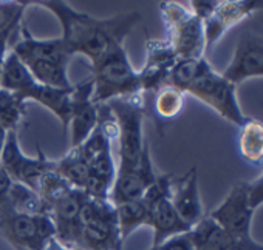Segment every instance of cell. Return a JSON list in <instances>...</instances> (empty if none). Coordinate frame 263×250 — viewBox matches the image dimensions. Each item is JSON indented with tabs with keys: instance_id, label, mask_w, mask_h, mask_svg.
<instances>
[{
	"instance_id": "cell-1",
	"label": "cell",
	"mask_w": 263,
	"mask_h": 250,
	"mask_svg": "<svg viewBox=\"0 0 263 250\" xmlns=\"http://www.w3.org/2000/svg\"><path fill=\"white\" fill-rule=\"evenodd\" d=\"M25 4L48 10L61 25L62 34L59 37L70 54H82L91 65L101 62L113 50L124 47L125 37L141 20V14L135 11L105 19L93 17L62 0H33Z\"/></svg>"
},
{
	"instance_id": "cell-2",
	"label": "cell",
	"mask_w": 263,
	"mask_h": 250,
	"mask_svg": "<svg viewBox=\"0 0 263 250\" xmlns=\"http://www.w3.org/2000/svg\"><path fill=\"white\" fill-rule=\"evenodd\" d=\"M11 51L28 68L36 82L62 90L73 87L67 71L71 54L61 37L37 39L25 25H21Z\"/></svg>"
},
{
	"instance_id": "cell-3",
	"label": "cell",
	"mask_w": 263,
	"mask_h": 250,
	"mask_svg": "<svg viewBox=\"0 0 263 250\" xmlns=\"http://www.w3.org/2000/svg\"><path fill=\"white\" fill-rule=\"evenodd\" d=\"M0 87L14 93L24 102L34 100L51 111L62 123V127H68L70 120V90L53 88L36 82L28 68L21 62V59L11 51L4 65L2 76H0Z\"/></svg>"
},
{
	"instance_id": "cell-4",
	"label": "cell",
	"mask_w": 263,
	"mask_h": 250,
	"mask_svg": "<svg viewBox=\"0 0 263 250\" xmlns=\"http://www.w3.org/2000/svg\"><path fill=\"white\" fill-rule=\"evenodd\" d=\"M93 102L104 105L113 99L144 96L140 73L132 65L124 47L113 50L96 65H91Z\"/></svg>"
},
{
	"instance_id": "cell-5",
	"label": "cell",
	"mask_w": 263,
	"mask_h": 250,
	"mask_svg": "<svg viewBox=\"0 0 263 250\" xmlns=\"http://www.w3.org/2000/svg\"><path fill=\"white\" fill-rule=\"evenodd\" d=\"M118 125V156L116 169L135 167L147 145L144 139V96L119 97L105 103Z\"/></svg>"
},
{
	"instance_id": "cell-6",
	"label": "cell",
	"mask_w": 263,
	"mask_h": 250,
	"mask_svg": "<svg viewBox=\"0 0 263 250\" xmlns=\"http://www.w3.org/2000/svg\"><path fill=\"white\" fill-rule=\"evenodd\" d=\"M161 16L166 27V42L171 45L178 59L204 57L206 37L204 27L189 5L180 2H161Z\"/></svg>"
},
{
	"instance_id": "cell-7",
	"label": "cell",
	"mask_w": 263,
	"mask_h": 250,
	"mask_svg": "<svg viewBox=\"0 0 263 250\" xmlns=\"http://www.w3.org/2000/svg\"><path fill=\"white\" fill-rule=\"evenodd\" d=\"M184 94H191L201 100L237 129L248 117L238 103L237 85L229 82L223 74L217 73L211 64L192 80V84L184 90Z\"/></svg>"
},
{
	"instance_id": "cell-8",
	"label": "cell",
	"mask_w": 263,
	"mask_h": 250,
	"mask_svg": "<svg viewBox=\"0 0 263 250\" xmlns=\"http://www.w3.org/2000/svg\"><path fill=\"white\" fill-rule=\"evenodd\" d=\"M81 247L85 250H122V238L111 201L84 198L81 207Z\"/></svg>"
},
{
	"instance_id": "cell-9",
	"label": "cell",
	"mask_w": 263,
	"mask_h": 250,
	"mask_svg": "<svg viewBox=\"0 0 263 250\" xmlns=\"http://www.w3.org/2000/svg\"><path fill=\"white\" fill-rule=\"evenodd\" d=\"M171 175H158L143 198L149 209V227L154 230L152 245H158L175 235L191 232V227L180 218L171 201Z\"/></svg>"
},
{
	"instance_id": "cell-10",
	"label": "cell",
	"mask_w": 263,
	"mask_h": 250,
	"mask_svg": "<svg viewBox=\"0 0 263 250\" xmlns=\"http://www.w3.org/2000/svg\"><path fill=\"white\" fill-rule=\"evenodd\" d=\"M0 233L13 245L27 250H42L47 241L56 236L50 215H27L0 210Z\"/></svg>"
},
{
	"instance_id": "cell-11",
	"label": "cell",
	"mask_w": 263,
	"mask_h": 250,
	"mask_svg": "<svg viewBox=\"0 0 263 250\" xmlns=\"http://www.w3.org/2000/svg\"><path fill=\"white\" fill-rule=\"evenodd\" d=\"M0 165L8 173L13 182L24 184L37 192L41 178L53 169L54 161L39 150L36 156H28L22 152L17 132H8L4 150L0 153Z\"/></svg>"
},
{
	"instance_id": "cell-12",
	"label": "cell",
	"mask_w": 263,
	"mask_h": 250,
	"mask_svg": "<svg viewBox=\"0 0 263 250\" xmlns=\"http://www.w3.org/2000/svg\"><path fill=\"white\" fill-rule=\"evenodd\" d=\"M255 210L249 201L248 182L235 184L226 198L208 216L237 239H252V218Z\"/></svg>"
},
{
	"instance_id": "cell-13",
	"label": "cell",
	"mask_w": 263,
	"mask_h": 250,
	"mask_svg": "<svg viewBox=\"0 0 263 250\" xmlns=\"http://www.w3.org/2000/svg\"><path fill=\"white\" fill-rule=\"evenodd\" d=\"M99 123V105L93 102V80L85 79L73 85L70 93V141L71 149L82 145Z\"/></svg>"
},
{
	"instance_id": "cell-14",
	"label": "cell",
	"mask_w": 263,
	"mask_h": 250,
	"mask_svg": "<svg viewBox=\"0 0 263 250\" xmlns=\"http://www.w3.org/2000/svg\"><path fill=\"white\" fill-rule=\"evenodd\" d=\"M158 175L154 170L149 144L146 145L140 162L130 169H116L115 182L111 187L110 201L113 205L143 199L147 189L157 181Z\"/></svg>"
},
{
	"instance_id": "cell-15",
	"label": "cell",
	"mask_w": 263,
	"mask_h": 250,
	"mask_svg": "<svg viewBox=\"0 0 263 250\" xmlns=\"http://www.w3.org/2000/svg\"><path fill=\"white\" fill-rule=\"evenodd\" d=\"M263 8V0H224L218 2L203 20L206 50L212 48L231 28Z\"/></svg>"
},
{
	"instance_id": "cell-16",
	"label": "cell",
	"mask_w": 263,
	"mask_h": 250,
	"mask_svg": "<svg viewBox=\"0 0 263 250\" xmlns=\"http://www.w3.org/2000/svg\"><path fill=\"white\" fill-rule=\"evenodd\" d=\"M84 198L82 190L70 189L48 205V215L54 222L56 236L62 242L74 247H81V207Z\"/></svg>"
},
{
	"instance_id": "cell-17",
	"label": "cell",
	"mask_w": 263,
	"mask_h": 250,
	"mask_svg": "<svg viewBox=\"0 0 263 250\" xmlns=\"http://www.w3.org/2000/svg\"><path fill=\"white\" fill-rule=\"evenodd\" d=\"M229 82L238 85L248 79L263 77V37L246 34L234 51V56L221 73Z\"/></svg>"
},
{
	"instance_id": "cell-18",
	"label": "cell",
	"mask_w": 263,
	"mask_h": 250,
	"mask_svg": "<svg viewBox=\"0 0 263 250\" xmlns=\"http://www.w3.org/2000/svg\"><path fill=\"white\" fill-rule=\"evenodd\" d=\"M178 57L166 40H147L146 62L140 73L143 93H157L169 84V76Z\"/></svg>"
},
{
	"instance_id": "cell-19",
	"label": "cell",
	"mask_w": 263,
	"mask_h": 250,
	"mask_svg": "<svg viewBox=\"0 0 263 250\" xmlns=\"http://www.w3.org/2000/svg\"><path fill=\"white\" fill-rule=\"evenodd\" d=\"M195 250H263V244L252 239H237L224 232L208 215L189 232Z\"/></svg>"
},
{
	"instance_id": "cell-20",
	"label": "cell",
	"mask_w": 263,
	"mask_h": 250,
	"mask_svg": "<svg viewBox=\"0 0 263 250\" xmlns=\"http://www.w3.org/2000/svg\"><path fill=\"white\" fill-rule=\"evenodd\" d=\"M171 201L180 215V218L192 228L206 215L201 204L198 173L197 169L189 170L181 178H172L171 185Z\"/></svg>"
},
{
	"instance_id": "cell-21",
	"label": "cell",
	"mask_w": 263,
	"mask_h": 250,
	"mask_svg": "<svg viewBox=\"0 0 263 250\" xmlns=\"http://www.w3.org/2000/svg\"><path fill=\"white\" fill-rule=\"evenodd\" d=\"M237 147L241 159L248 164H260L263 161V122L246 117L238 127Z\"/></svg>"
},
{
	"instance_id": "cell-22",
	"label": "cell",
	"mask_w": 263,
	"mask_h": 250,
	"mask_svg": "<svg viewBox=\"0 0 263 250\" xmlns=\"http://www.w3.org/2000/svg\"><path fill=\"white\" fill-rule=\"evenodd\" d=\"M0 210H11L16 213H27V215H39L47 213V205L41 195L19 182H13L5 202L0 205Z\"/></svg>"
},
{
	"instance_id": "cell-23",
	"label": "cell",
	"mask_w": 263,
	"mask_h": 250,
	"mask_svg": "<svg viewBox=\"0 0 263 250\" xmlns=\"http://www.w3.org/2000/svg\"><path fill=\"white\" fill-rule=\"evenodd\" d=\"M53 169L65 182L78 190H84L90 176L88 164L79 149H70L64 158L54 161Z\"/></svg>"
},
{
	"instance_id": "cell-24",
	"label": "cell",
	"mask_w": 263,
	"mask_h": 250,
	"mask_svg": "<svg viewBox=\"0 0 263 250\" xmlns=\"http://www.w3.org/2000/svg\"><path fill=\"white\" fill-rule=\"evenodd\" d=\"M115 210L122 241H125L140 227H149V209L144 199L118 204L115 205Z\"/></svg>"
},
{
	"instance_id": "cell-25",
	"label": "cell",
	"mask_w": 263,
	"mask_h": 250,
	"mask_svg": "<svg viewBox=\"0 0 263 250\" xmlns=\"http://www.w3.org/2000/svg\"><path fill=\"white\" fill-rule=\"evenodd\" d=\"M184 97L186 94L172 85L160 88L157 93H154V117L160 123L175 119L184 107Z\"/></svg>"
},
{
	"instance_id": "cell-26",
	"label": "cell",
	"mask_w": 263,
	"mask_h": 250,
	"mask_svg": "<svg viewBox=\"0 0 263 250\" xmlns=\"http://www.w3.org/2000/svg\"><path fill=\"white\" fill-rule=\"evenodd\" d=\"M27 102L14 93L0 87V127L7 132H17L22 119L27 114Z\"/></svg>"
},
{
	"instance_id": "cell-27",
	"label": "cell",
	"mask_w": 263,
	"mask_h": 250,
	"mask_svg": "<svg viewBox=\"0 0 263 250\" xmlns=\"http://www.w3.org/2000/svg\"><path fill=\"white\" fill-rule=\"evenodd\" d=\"M25 10V2H11V0L0 2V33L11 28H19L22 25Z\"/></svg>"
},
{
	"instance_id": "cell-28",
	"label": "cell",
	"mask_w": 263,
	"mask_h": 250,
	"mask_svg": "<svg viewBox=\"0 0 263 250\" xmlns=\"http://www.w3.org/2000/svg\"><path fill=\"white\" fill-rule=\"evenodd\" d=\"M149 250H195L191 235L187 233H181V235H175L166 241H163L158 245H152Z\"/></svg>"
},
{
	"instance_id": "cell-29",
	"label": "cell",
	"mask_w": 263,
	"mask_h": 250,
	"mask_svg": "<svg viewBox=\"0 0 263 250\" xmlns=\"http://www.w3.org/2000/svg\"><path fill=\"white\" fill-rule=\"evenodd\" d=\"M248 192H249V201L254 210L263 205V173L255 178L254 181L248 182Z\"/></svg>"
},
{
	"instance_id": "cell-30",
	"label": "cell",
	"mask_w": 263,
	"mask_h": 250,
	"mask_svg": "<svg viewBox=\"0 0 263 250\" xmlns=\"http://www.w3.org/2000/svg\"><path fill=\"white\" fill-rule=\"evenodd\" d=\"M19 28H11V30H7V31L0 33V67L4 65L7 56L10 54V42H11L13 36L17 34Z\"/></svg>"
},
{
	"instance_id": "cell-31",
	"label": "cell",
	"mask_w": 263,
	"mask_h": 250,
	"mask_svg": "<svg viewBox=\"0 0 263 250\" xmlns=\"http://www.w3.org/2000/svg\"><path fill=\"white\" fill-rule=\"evenodd\" d=\"M11 185H13L11 178H10V176H8V173L4 170V167L0 165V205H2V204L5 202L7 195H8V192H10Z\"/></svg>"
},
{
	"instance_id": "cell-32",
	"label": "cell",
	"mask_w": 263,
	"mask_h": 250,
	"mask_svg": "<svg viewBox=\"0 0 263 250\" xmlns=\"http://www.w3.org/2000/svg\"><path fill=\"white\" fill-rule=\"evenodd\" d=\"M42 250H76V247L62 242L58 236H53V238H50V239L47 241V244L44 245Z\"/></svg>"
},
{
	"instance_id": "cell-33",
	"label": "cell",
	"mask_w": 263,
	"mask_h": 250,
	"mask_svg": "<svg viewBox=\"0 0 263 250\" xmlns=\"http://www.w3.org/2000/svg\"><path fill=\"white\" fill-rule=\"evenodd\" d=\"M14 250H27V248H21V247H13Z\"/></svg>"
},
{
	"instance_id": "cell-34",
	"label": "cell",
	"mask_w": 263,
	"mask_h": 250,
	"mask_svg": "<svg viewBox=\"0 0 263 250\" xmlns=\"http://www.w3.org/2000/svg\"><path fill=\"white\" fill-rule=\"evenodd\" d=\"M76 250H85V248H84V247H78V245H76Z\"/></svg>"
},
{
	"instance_id": "cell-35",
	"label": "cell",
	"mask_w": 263,
	"mask_h": 250,
	"mask_svg": "<svg viewBox=\"0 0 263 250\" xmlns=\"http://www.w3.org/2000/svg\"><path fill=\"white\" fill-rule=\"evenodd\" d=\"M0 76H2V67H0Z\"/></svg>"
}]
</instances>
